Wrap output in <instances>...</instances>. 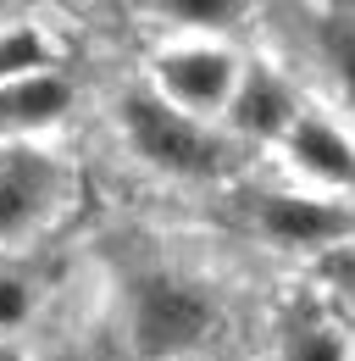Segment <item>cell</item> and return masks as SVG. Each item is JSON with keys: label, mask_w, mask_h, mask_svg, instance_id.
<instances>
[{"label": "cell", "mask_w": 355, "mask_h": 361, "mask_svg": "<svg viewBox=\"0 0 355 361\" xmlns=\"http://www.w3.org/2000/svg\"><path fill=\"white\" fill-rule=\"evenodd\" d=\"M34 73H56V45L34 17H6L0 23V84L34 78Z\"/></svg>", "instance_id": "cell-9"}, {"label": "cell", "mask_w": 355, "mask_h": 361, "mask_svg": "<svg viewBox=\"0 0 355 361\" xmlns=\"http://www.w3.org/2000/svg\"><path fill=\"white\" fill-rule=\"evenodd\" d=\"M156 17L167 28H178L183 39H222V34L244 28L250 6H239V0H167V6H156Z\"/></svg>", "instance_id": "cell-10"}, {"label": "cell", "mask_w": 355, "mask_h": 361, "mask_svg": "<svg viewBox=\"0 0 355 361\" xmlns=\"http://www.w3.org/2000/svg\"><path fill=\"white\" fill-rule=\"evenodd\" d=\"M117 123H123L128 150L161 178L211 183L233 167V139L211 123H200V117H183L150 84H128L117 94Z\"/></svg>", "instance_id": "cell-1"}, {"label": "cell", "mask_w": 355, "mask_h": 361, "mask_svg": "<svg viewBox=\"0 0 355 361\" xmlns=\"http://www.w3.org/2000/svg\"><path fill=\"white\" fill-rule=\"evenodd\" d=\"M239 73H244V56L228 39H173L150 56V90L200 123L228 111Z\"/></svg>", "instance_id": "cell-4"}, {"label": "cell", "mask_w": 355, "mask_h": 361, "mask_svg": "<svg viewBox=\"0 0 355 361\" xmlns=\"http://www.w3.org/2000/svg\"><path fill=\"white\" fill-rule=\"evenodd\" d=\"M300 90L289 84V73L283 67H272V61H244V73H239V90L228 100V111H222V134L228 139H278L289 134V123L300 117Z\"/></svg>", "instance_id": "cell-7"}, {"label": "cell", "mask_w": 355, "mask_h": 361, "mask_svg": "<svg viewBox=\"0 0 355 361\" xmlns=\"http://www.w3.org/2000/svg\"><path fill=\"white\" fill-rule=\"evenodd\" d=\"M316 45H322V61L344 94V106L355 111V11H328L316 23Z\"/></svg>", "instance_id": "cell-12"}, {"label": "cell", "mask_w": 355, "mask_h": 361, "mask_svg": "<svg viewBox=\"0 0 355 361\" xmlns=\"http://www.w3.org/2000/svg\"><path fill=\"white\" fill-rule=\"evenodd\" d=\"M250 228L272 250L316 262L339 245H355V206L322 200L311 189H256L250 195Z\"/></svg>", "instance_id": "cell-5"}, {"label": "cell", "mask_w": 355, "mask_h": 361, "mask_svg": "<svg viewBox=\"0 0 355 361\" xmlns=\"http://www.w3.org/2000/svg\"><path fill=\"white\" fill-rule=\"evenodd\" d=\"M283 161L300 173L316 189H339V195H355V134L328 117L322 106H300V117L289 123V134L278 139Z\"/></svg>", "instance_id": "cell-6"}, {"label": "cell", "mask_w": 355, "mask_h": 361, "mask_svg": "<svg viewBox=\"0 0 355 361\" xmlns=\"http://www.w3.org/2000/svg\"><path fill=\"white\" fill-rule=\"evenodd\" d=\"M39 312V289L23 267H0V339H17Z\"/></svg>", "instance_id": "cell-13"}, {"label": "cell", "mask_w": 355, "mask_h": 361, "mask_svg": "<svg viewBox=\"0 0 355 361\" xmlns=\"http://www.w3.org/2000/svg\"><path fill=\"white\" fill-rule=\"evenodd\" d=\"M316 272H322V278H333V289H344V295L355 300V245H339V250L316 256Z\"/></svg>", "instance_id": "cell-14"}, {"label": "cell", "mask_w": 355, "mask_h": 361, "mask_svg": "<svg viewBox=\"0 0 355 361\" xmlns=\"http://www.w3.org/2000/svg\"><path fill=\"white\" fill-rule=\"evenodd\" d=\"M278 361H350V339L328 317H289V328L278 339Z\"/></svg>", "instance_id": "cell-11"}, {"label": "cell", "mask_w": 355, "mask_h": 361, "mask_svg": "<svg viewBox=\"0 0 355 361\" xmlns=\"http://www.w3.org/2000/svg\"><path fill=\"white\" fill-rule=\"evenodd\" d=\"M0 361H34L23 350V339H0Z\"/></svg>", "instance_id": "cell-15"}, {"label": "cell", "mask_w": 355, "mask_h": 361, "mask_svg": "<svg viewBox=\"0 0 355 361\" xmlns=\"http://www.w3.org/2000/svg\"><path fill=\"white\" fill-rule=\"evenodd\" d=\"M73 106H78V90L61 73H34L17 84H0V139H44L50 128L67 123Z\"/></svg>", "instance_id": "cell-8"}, {"label": "cell", "mask_w": 355, "mask_h": 361, "mask_svg": "<svg viewBox=\"0 0 355 361\" xmlns=\"http://www.w3.org/2000/svg\"><path fill=\"white\" fill-rule=\"evenodd\" d=\"M222 328L217 295L189 272L156 267L128 283V350L133 361H189Z\"/></svg>", "instance_id": "cell-2"}, {"label": "cell", "mask_w": 355, "mask_h": 361, "mask_svg": "<svg viewBox=\"0 0 355 361\" xmlns=\"http://www.w3.org/2000/svg\"><path fill=\"white\" fill-rule=\"evenodd\" d=\"M6 17H11V6H0V23H6Z\"/></svg>", "instance_id": "cell-16"}, {"label": "cell", "mask_w": 355, "mask_h": 361, "mask_svg": "<svg viewBox=\"0 0 355 361\" xmlns=\"http://www.w3.org/2000/svg\"><path fill=\"white\" fill-rule=\"evenodd\" d=\"M67 200V161L44 139H0V250L28 245Z\"/></svg>", "instance_id": "cell-3"}]
</instances>
